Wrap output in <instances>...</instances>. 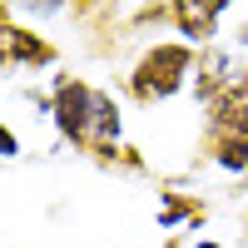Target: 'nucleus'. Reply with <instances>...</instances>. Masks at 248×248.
Instances as JSON below:
<instances>
[{
  "label": "nucleus",
  "mask_w": 248,
  "mask_h": 248,
  "mask_svg": "<svg viewBox=\"0 0 248 248\" xmlns=\"http://www.w3.org/2000/svg\"><path fill=\"white\" fill-rule=\"evenodd\" d=\"M189 70H199L194 45L164 40V45H149V50L134 60V70H129V90H134L139 105H159V99H169V94L184 90Z\"/></svg>",
  "instance_id": "nucleus-2"
},
{
  "label": "nucleus",
  "mask_w": 248,
  "mask_h": 248,
  "mask_svg": "<svg viewBox=\"0 0 248 248\" xmlns=\"http://www.w3.org/2000/svg\"><path fill=\"white\" fill-rule=\"evenodd\" d=\"M0 20H5V25H0V65H5V70H15V65H30L35 70V65H50V60H55V50L40 35L20 30L10 20V10H0Z\"/></svg>",
  "instance_id": "nucleus-3"
},
{
  "label": "nucleus",
  "mask_w": 248,
  "mask_h": 248,
  "mask_svg": "<svg viewBox=\"0 0 248 248\" xmlns=\"http://www.w3.org/2000/svg\"><path fill=\"white\" fill-rule=\"evenodd\" d=\"M60 134L79 149H94V154H109L114 139H119V105L109 94H99L85 79H60L55 85V105H50Z\"/></svg>",
  "instance_id": "nucleus-1"
},
{
  "label": "nucleus",
  "mask_w": 248,
  "mask_h": 248,
  "mask_svg": "<svg viewBox=\"0 0 248 248\" xmlns=\"http://www.w3.org/2000/svg\"><path fill=\"white\" fill-rule=\"evenodd\" d=\"M194 248H218V243H214V238H203V243H194Z\"/></svg>",
  "instance_id": "nucleus-5"
},
{
  "label": "nucleus",
  "mask_w": 248,
  "mask_h": 248,
  "mask_svg": "<svg viewBox=\"0 0 248 248\" xmlns=\"http://www.w3.org/2000/svg\"><path fill=\"white\" fill-rule=\"evenodd\" d=\"M223 15H229V5H194V0H184V5H169V20L179 25L184 45H203V40H214Z\"/></svg>",
  "instance_id": "nucleus-4"
}]
</instances>
